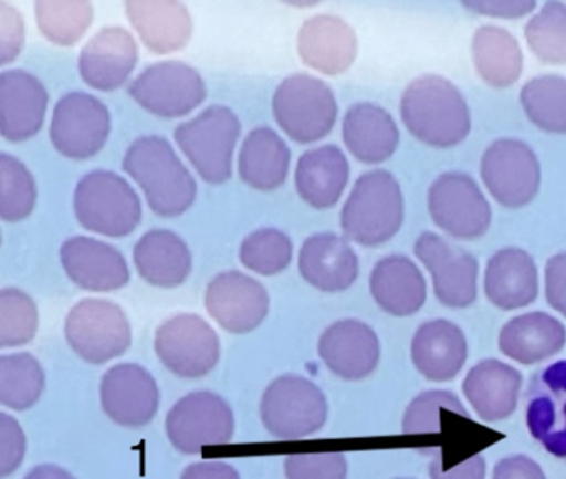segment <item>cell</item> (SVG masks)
<instances>
[{
    "instance_id": "24",
    "label": "cell",
    "mask_w": 566,
    "mask_h": 479,
    "mask_svg": "<svg viewBox=\"0 0 566 479\" xmlns=\"http://www.w3.org/2000/svg\"><path fill=\"white\" fill-rule=\"evenodd\" d=\"M126 15L153 53L166 55L188 45L192 19L181 0H125Z\"/></svg>"
},
{
    "instance_id": "13",
    "label": "cell",
    "mask_w": 566,
    "mask_h": 479,
    "mask_svg": "<svg viewBox=\"0 0 566 479\" xmlns=\"http://www.w3.org/2000/svg\"><path fill=\"white\" fill-rule=\"evenodd\" d=\"M428 205L432 221L452 238L472 241L491 228V206L478 183L465 173L439 176L429 189Z\"/></svg>"
},
{
    "instance_id": "49",
    "label": "cell",
    "mask_w": 566,
    "mask_h": 479,
    "mask_svg": "<svg viewBox=\"0 0 566 479\" xmlns=\"http://www.w3.org/2000/svg\"><path fill=\"white\" fill-rule=\"evenodd\" d=\"M495 478H544V471L531 458L515 457L499 461Z\"/></svg>"
},
{
    "instance_id": "30",
    "label": "cell",
    "mask_w": 566,
    "mask_h": 479,
    "mask_svg": "<svg viewBox=\"0 0 566 479\" xmlns=\"http://www.w3.org/2000/svg\"><path fill=\"white\" fill-rule=\"evenodd\" d=\"M462 388L482 420L501 421L517 408L522 375L511 365L484 361L469 372Z\"/></svg>"
},
{
    "instance_id": "7",
    "label": "cell",
    "mask_w": 566,
    "mask_h": 479,
    "mask_svg": "<svg viewBox=\"0 0 566 479\" xmlns=\"http://www.w3.org/2000/svg\"><path fill=\"white\" fill-rule=\"evenodd\" d=\"M262 424L279 440H300L322 430L328 415L325 395L313 382L285 375L262 397Z\"/></svg>"
},
{
    "instance_id": "34",
    "label": "cell",
    "mask_w": 566,
    "mask_h": 479,
    "mask_svg": "<svg viewBox=\"0 0 566 479\" xmlns=\"http://www.w3.org/2000/svg\"><path fill=\"white\" fill-rule=\"evenodd\" d=\"M472 62L485 85L511 88L524 72V53L509 30L484 25L472 39Z\"/></svg>"
},
{
    "instance_id": "16",
    "label": "cell",
    "mask_w": 566,
    "mask_h": 479,
    "mask_svg": "<svg viewBox=\"0 0 566 479\" xmlns=\"http://www.w3.org/2000/svg\"><path fill=\"white\" fill-rule=\"evenodd\" d=\"M209 315L231 334L255 331L265 321L271 299L261 282L242 272H222L206 289Z\"/></svg>"
},
{
    "instance_id": "39",
    "label": "cell",
    "mask_w": 566,
    "mask_h": 479,
    "mask_svg": "<svg viewBox=\"0 0 566 479\" xmlns=\"http://www.w3.org/2000/svg\"><path fill=\"white\" fill-rule=\"evenodd\" d=\"M525 40L534 55L548 65H566V3L547 0L525 25Z\"/></svg>"
},
{
    "instance_id": "43",
    "label": "cell",
    "mask_w": 566,
    "mask_h": 479,
    "mask_svg": "<svg viewBox=\"0 0 566 479\" xmlns=\"http://www.w3.org/2000/svg\"><path fill=\"white\" fill-rule=\"evenodd\" d=\"M451 410L459 417L469 418L464 405L451 392H424L412 400L402 418V434L422 435L441 431V412Z\"/></svg>"
},
{
    "instance_id": "41",
    "label": "cell",
    "mask_w": 566,
    "mask_h": 479,
    "mask_svg": "<svg viewBox=\"0 0 566 479\" xmlns=\"http://www.w3.org/2000/svg\"><path fill=\"white\" fill-rule=\"evenodd\" d=\"M293 246L289 236L279 229L252 232L241 246L242 264L261 275L281 274L292 261Z\"/></svg>"
},
{
    "instance_id": "20",
    "label": "cell",
    "mask_w": 566,
    "mask_h": 479,
    "mask_svg": "<svg viewBox=\"0 0 566 479\" xmlns=\"http://www.w3.org/2000/svg\"><path fill=\"white\" fill-rule=\"evenodd\" d=\"M318 354L333 374L345 381H363L378 367V335L363 322L339 321L323 332Z\"/></svg>"
},
{
    "instance_id": "1",
    "label": "cell",
    "mask_w": 566,
    "mask_h": 479,
    "mask_svg": "<svg viewBox=\"0 0 566 479\" xmlns=\"http://www.w3.org/2000/svg\"><path fill=\"white\" fill-rule=\"evenodd\" d=\"M401 118L416 139L439 149L461 145L472 126L461 90L441 75H422L409 83L402 93Z\"/></svg>"
},
{
    "instance_id": "18",
    "label": "cell",
    "mask_w": 566,
    "mask_h": 479,
    "mask_svg": "<svg viewBox=\"0 0 566 479\" xmlns=\"http://www.w3.org/2000/svg\"><path fill=\"white\" fill-rule=\"evenodd\" d=\"M527 427L552 457L566 461V361L532 378L527 392Z\"/></svg>"
},
{
    "instance_id": "10",
    "label": "cell",
    "mask_w": 566,
    "mask_h": 479,
    "mask_svg": "<svg viewBox=\"0 0 566 479\" xmlns=\"http://www.w3.org/2000/svg\"><path fill=\"white\" fill-rule=\"evenodd\" d=\"M155 348L161 364L182 378L206 377L221 357L218 334L196 314L175 315L159 325Z\"/></svg>"
},
{
    "instance_id": "38",
    "label": "cell",
    "mask_w": 566,
    "mask_h": 479,
    "mask_svg": "<svg viewBox=\"0 0 566 479\" xmlns=\"http://www.w3.org/2000/svg\"><path fill=\"white\" fill-rule=\"evenodd\" d=\"M45 387L42 365L33 355L0 357V405L13 410H29L39 402Z\"/></svg>"
},
{
    "instance_id": "14",
    "label": "cell",
    "mask_w": 566,
    "mask_h": 479,
    "mask_svg": "<svg viewBox=\"0 0 566 479\" xmlns=\"http://www.w3.org/2000/svg\"><path fill=\"white\" fill-rule=\"evenodd\" d=\"M112 129L105 103L86 93H69L53 110L50 139L56 152L70 159L98 155Z\"/></svg>"
},
{
    "instance_id": "45",
    "label": "cell",
    "mask_w": 566,
    "mask_h": 479,
    "mask_svg": "<svg viewBox=\"0 0 566 479\" xmlns=\"http://www.w3.org/2000/svg\"><path fill=\"white\" fill-rule=\"evenodd\" d=\"M27 440L15 418L0 414V478L15 473L25 457Z\"/></svg>"
},
{
    "instance_id": "12",
    "label": "cell",
    "mask_w": 566,
    "mask_h": 479,
    "mask_svg": "<svg viewBox=\"0 0 566 479\" xmlns=\"http://www.w3.org/2000/svg\"><path fill=\"white\" fill-rule=\"evenodd\" d=\"M481 175L495 201L505 208L531 205L541 189L542 169L537 155L518 139L492 143L482 156Z\"/></svg>"
},
{
    "instance_id": "4",
    "label": "cell",
    "mask_w": 566,
    "mask_h": 479,
    "mask_svg": "<svg viewBox=\"0 0 566 479\" xmlns=\"http://www.w3.org/2000/svg\"><path fill=\"white\" fill-rule=\"evenodd\" d=\"M241 122L228 106L212 105L175 129L176 143L209 185H224L232 176Z\"/></svg>"
},
{
    "instance_id": "33",
    "label": "cell",
    "mask_w": 566,
    "mask_h": 479,
    "mask_svg": "<svg viewBox=\"0 0 566 479\" xmlns=\"http://www.w3.org/2000/svg\"><path fill=\"white\" fill-rule=\"evenodd\" d=\"M133 259L139 275L156 288H178L192 271L188 244L166 229L146 232L135 246Z\"/></svg>"
},
{
    "instance_id": "51",
    "label": "cell",
    "mask_w": 566,
    "mask_h": 479,
    "mask_svg": "<svg viewBox=\"0 0 566 479\" xmlns=\"http://www.w3.org/2000/svg\"><path fill=\"white\" fill-rule=\"evenodd\" d=\"M282 2L289 3V6L300 7V9H306V7L316 6L322 0H282Z\"/></svg>"
},
{
    "instance_id": "37",
    "label": "cell",
    "mask_w": 566,
    "mask_h": 479,
    "mask_svg": "<svg viewBox=\"0 0 566 479\" xmlns=\"http://www.w3.org/2000/svg\"><path fill=\"white\" fill-rule=\"evenodd\" d=\"M40 32L60 46H72L85 35L93 22L90 0H35Z\"/></svg>"
},
{
    "instance_id": "26",
    "label": "cell",
    "mask_w": 566,
    "mask_h": 479,
    "mask_svg": "<svg viewBox=\"0 0 566 479\" xmlns=\"http://www.w3.org/2000/svg\"><path fill=\"white\" fill-rule=\"evenodd\" d=\"M412 364L431 382H449L458 377L468 361L464 332L448 321L421 325L412 339Z\"/></svg>"
},
{
    "instance_id": "28",
    "label": "cell",
    "mask_w": 566,
    "mask_h": 479,
    "mask_svg": "<svg viewBox=\"0 0 566 479\" xmlns=\"http://www.w3.org/2000/svg\"><path fill=\"white\" fill-rule=\"evenodd\" d=\"M348 179V159L335 145L310 149L296 163V191L306 205L315 209L335 206L342 198Z\"/></svg>"
},
{
    "instance_id": "40",
    "label": "cell",
    "mask_w": 566,
    "mask_h": 479,
    "mask_svg": "<svg viewBox=\"0 0 566 479\" xmlns=\"http://www.w3.org/2000/svg\"><path fill=\"white\" fill-rule=\"evenodd\" d=\"M36 186L23 163L0 153V219L19 222L35 208Z\"/></svg>"
},
{
    "instance_id": "44",
    "label": "cell",
    "mask_w": 566,
    "mask_h": 479,
    "mask_svg": "<svg viewBox=\"0 0 566 479\" xmlns=\"http://www.w3.org/2000/svg\"><path fill=\"white\" fill-rule=\"evenodd\" d=\"M348 464L342 454L292 455L285 460V477L290 479H343Z\"/></svg>"
},
{
    "instance_id": "50",
    "label": "cell",
    "mask_w": 566,
    "mask_h": 479,
    "mask_svg": "<svg viewBox=\"0 0 566 479\" xmlns=\"http://www.w3.org/2000/svg\"><path fill=\"white\" fill-rule=\"evenodd\" d=\"M182 478H239V473L231 465L222 461H205L186 468Z\"/></svg>"
},
{
    "instance_id": "32",
    "label": "cell",
    "mask_w": 566,
    "mask_h": 479,
    "mask_svg": "<svg viewBox=\"0 0 566 479\" xmlns=\"http://www.w3.org/2000/svg\"><path fill=\"white\" fill-rule=\"evenodd\" d=\"M376 304L395 317L416 314L426 302V281L411 259L389 256L373 269L369 279Z\"/></svg>"
},
{
    "instance_id": "36",
    "label": "cell",
    "mask_w": 566,
    "mask_h": 479,
    "mask_svg": "<svg viewBox=\"0 0 566 479\" xmlns=\"http://www.w3.org/2000/svg\"><path fill=\"white\" fill-rule=\"evenodd\" d=\"M522 108L537 128L552 135H566V79L535 76L521 92Z\"/></svg>"
},
{
    "instance_id": "35",
    "label": "cell",
    "mask_w": 566,
    "mask_h": 479,
    "mask_svg": "<svg viewBox=\"0 0 566 479\" xmlns=\"http://www.w3.org/2000/svg\"><path fill=\"white\" fill-rule=\"evenodd\" d=\"M290 149L271 128L252 129L239 155V176L259 191L281 188L289 176Z\"/></svg>"
},
{
    "instance_id": "22",
    "label": "cell",
    "mask_w": 566,
    "mask_h": 479,
    "mask_svg": "<svg viewBox=\"0 0 566 479\" xmlns=\"http://www.w3.org/2000/svg\"><path fill=\"white\" fill-rule=\"evenodd\" d=\"M63 269L78 288L109 292L125 288L129 269L118 249L90 238H73L62 246Z\"/></svg>"
},
{
    "instance_id": "23",
    "label": "cell",
    "mask_w": 566,
    "mask_h": 479,
    "mask_svg": "<svg viewBox=\"0 0 566 479\" xmlns=\"http://www.w3.org/2000/svg\"><path fill=\"white\" fill-rule=\"evenodd\" d=\"M296 46L303 63L323 75L345 73L358 53V40L352 27L335 15L306 20L300 29Z\"/></svg>"
},
{
    "instance_id": "42",
    "label": "cell",
    "mask_w": 566,
    "mask_h": 479,
    "mask_svg": "<svg viewBox=\"0 0 566 479\" xmlns=\"http://www.w3.org/2000/svg\"><path fill=\"white\" fill-rule=\"evenodd\" d=\"M39 329L35 302L19 289L0 291V348L29 344Z\"/></svg>"
},
{
    "instance_id": "25",
    "label": "cell",
    "mask_w": 566,
    "mask_h": 479,
    "mask_svg": "<svg viewBox=\"0 0 566 479\" xmlns=\"http://www.w3.org/2000/svg\"><path fill=\"white\" fill-rule=\"evenodd\" d=\"M300 274L322 292H343L358 279L359 264L352 246L332 232L315 235L303 242Z\"/></svg>"
},
{
    "instance_id": "5",
    "label": "cell",
    "mask_w": 566,
    "mask_h": 479,
    "mask_svg": "<svg viewBox=\"0 0 566 479\" xmlns=\"http://www.w3.org/2000/svg\"><path fill=\"white\" fill-rule=\"evenodd\" d=\"M275 122L300 145L319 142L332 133L338 116L333 90L306 73L286 76L272 100Z\"/></svg>"
},
{
    "instance_id": "15",
    "label": "cell",
    "mask_w": 566,
    "mask_h": 479,
    "mask_svg": "<svg viewBox=\"0 0 566 479\" xmlns=\"http://www.w3.org/2000/svg\"><path fill=\"white\" fill-rule=\"evenodd\" d=\"M416 256L434 282L436 298L452 309H464L478 299V259L434 232H424L416 241Z\"/></svg>"
},
{
    "instance_id": "46",
    "label": "cell",
    "mask_w": 566,
    "mask_h": 479,
    "mask_svg": "<svg viewBox=\"0 0 566 479\" xmlns=\"http://www.w3.org/2000/svg\"><path fill=\"white\" fill-rule=\"evenodd\" d=\"M25 25L15 7L0 0V66L12 63L22 52Z\"/></svg>"
},
{
    "instance_id": "11",
    "label": "cell",
    "mask_w": 566,
    "mask_h": 479,
    "mask_svg": "<svg viewBox=\"0 0 566 479\" xmlns=\"http://www.w3.org/2000/svg\"><path fill=\"white\" fill-rule=\"evenodd\" d=\"M234 428L231 407L212 392L186 395L166 418L169 441L185 455L199 454L205 447L231 444Z\"/></svg>"
},
{
    "instance_id": "48",
    "label": "cell",
    "mask_w": 566,
    "mask_h": 479,
    "mask_svg": "<svg viewBox=\"0 0 566 479\" xmlns=\"http://www.w3.org/2000/svg\"><path fill=\"white\" fill-rule=\"evenodd\" d=\"M545 291L548 304L566 317V252L547 262Z\"/></svg>"
},
{
    "instance_id": "29",
    "label": "cell",
    "mask_w": 566,
    "mask_h": 479,
    "mask_svg": "<svg viewBox=\"0 0 566 479\" xmlns=\"http://www.w3.org/2000/svg\"><path fill=\"white\" fill-rule=\"evenodd\" d=\"M484 288L489 301L502 311L525 308L538 295L537 265L522 249L499 251L485 269Z\"/></svg>"
},
{
    "instance_id": "27",
    "label": "cell",
    "mask_w": 566,
    "mask_h": 479,
    "mask_svg": "<svg viewBox=\"0 0 566 479\" xmlns=\"http://www.w3.org/2000/svg\"><path fill=\"white\" fill-rule=\"evenodd\" d=\"M343 142L358 162L378 165L398 149V125L381 106L356 103L343 118Z\"/></svg>"
},
{
    "instance_id": "21",
    "label": "cell",
    "mask_w": 566,
    "mask_h": 479,
    "mask_svg": "<svg viewBox=\"0 0 566 479\" xmlns=\"http://www.w3.org/2000/svg\"><path fill=\"white\" fill-rule=\"evenodd\" d=\"M49 95L39 79L9 70L0 73V135L7 142L32 138L42 128Z\"/></svg>"
},
{
    "instance_id": "31",
    "label": "cell",
    "mask_w": 566,
    "mask_h": 479,
    "mask_svg": "<svg viewBox=\"0 0 566 479\" xmlns=\"http://www.w3.org/2000/svg\"><path fill=\"white\" fill-rule=\"evenodd\" d=\"M566 344L564 324L545 312L512 319L499 335V348L518 364L534 365L554 357Z\"/></svg>"
},
{
    "instance_id": "47",
    "label": "cell",
    "mask_w": 566,
    "mask_h": 479,
    "mask_svg": "<svg viewBox=\"0 0 566 479\" xmlns=\"http://www.w3.org/2000/svg\"><path fill=\"white\" fill-rule=\"evenodd\" d=\"M469 12L492 19L518 20L534 12L537 0H459Z\"/></svg>"
},
{
    "instance_id": "17",
    "label": "cell",
    "mask_w": 566,
    "mask_h": 479,
    "mask_svg": "<svg viewBox=\"0 0 566 479\" xmlns=\"http://www.w3.org/2000/svg\"><path fill=\"white\" fill-rule=\"evenodd\" d=\"M102 407L119 427L143 428L151 424L159 407V391L146 368L115 365L102 378Z\"/></svg>"
},
{
    "instance_id": "6",
    "label": "cell",
    "mask_w": 566,
    "mask_h": 479,
    "mask_svg": "<svg viewBox=\"0 0 566 479\" xmlns=\"http://www.w3.org/2000/svg\"><path fill=\"white\" fill-rule=\"evenodd\" d=\"M75 215L88 231L125 238L142 222V202L135 189L112 171H93L75 189Z\"/></svg>"
},
{
    "instance_id": "3",
    "label": "cell",
    "mask_w": 566,
    "mask_h": 479,
    "mask_svg": "<svg viewBox=\"0 0 566 479\" xmlns=\"http://www.w3.org/2000/svg\"><path fill=\"white\" fill-rule=\"evenodd\" d=\"M405 221L401 186L391 173L376 169L359 176L343 206L342 229L349 241L376 248L395 238Z\"/></svg>"
},
{
    "instance_id": "2",
    "label": "cell",
    "mask_w": 566,
    "mask_h": 479,
    "mask_svg": "<svg viewBox=\"0 0 566 479\" xmlns=\"http://www.w3.org/2000/svg\"><path fill=\"white\" fill-rule=\"evenodd\" d=\"M123 169L142 186L149 208L163 218H176L195 205L198 185L168 139L143 136L123 159Z\"/></svg>"
},
{
    "instance_id": "19",
    "label": "cell",
    "mask_w": 566,
    "mask_h": 479,
    "mask_svg": "<svg viewBox=\"0 0 566 479\" xmlns=\"http://www.w3.org/2000/svg\"><path fill=\"white\" fill-rule=\"evenodd\" d=\"M135 37L122 27L99 30L82 50L80 75L99 92L118 90L138 65Z\"/></svg>"
},
{
    "instance_id": "8",
    "label": "cell",
    "mask_w": 566,
    "mask_h": 479,
    "mask_svg": "<svg viewBox=\"0 0 566 479\" xmlns=\"http://www.w3.org/2000/svg\"><path fill=\"white\" fill-rule=\"evenodd\" d=\"M65 337L83 361L102 365L128 351L132 325L119 305L103 299H85L70 311Z\"/></svg>"
},
{
    "instance_id": "9",
    "label": "cell",
    "mask_w": 566,
    "mask_h": 479,
    "mask_svg": "<svg viewBox=\"0 0 566 479\" xmlns=\"http://www.w3.org/2000/svg\"><path fill=\"white\" fill-rule=\"evenodd\" d=\"M128 92L142 108L165 119L189 115L208 96L199 72L178 60L149 65L133 80Z\"/></svg>"
}]
</instances>
